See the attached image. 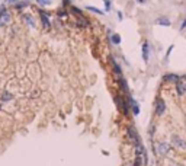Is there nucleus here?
<instances>
[{
	"label": "nucleus",
	"mask_w": 186,
	"mask_h": 166,
	"mask_svg": "<svg viewBox=\"0 0 186 166\" xmlns=\"http://www.w3.org/2000/svg\"><path fill=\"white\" fill-rule=\"evenodd\" d=\"M39 16H41V22H42V26L44 28H50L51 26V23H50V18H48V15L41 9L39 10Z\"/></svg>",
	"instance_id": "obj_1"
},
{
	"label": "nucleus",
	"mask_w": 186,
	"mask_h": 166,
	"mask_svg": "<svg viewBox=\"0 0 186 166\" xmlns=\"http://www.w3.org/2000/svg\"><path fill=\"white\" fill-rule=\"evenodd\" d=\"M141 51H143V60H144L146 63H149V60H150V45H149V42L147 41L143 44Z\"/></svg>",
	"instance_id": "obj_2"
},
{
	"label": "nucleus",
	"mask_w": 186,
	"mask_h": 166,
	"mask_svg": "<svg viewBox=\"0 0 186 166\" xmlns=\"http://www.w3.org/2000/svg\"><path fill=\"white\" fill-rule=\"evenodd\" d=\"M164 109H166L164 101H163V99H158L157 104H156V112H157V115H161V114L164 112Z\"/></svg>",
	"instance_id": "obj_3"
},
{
	"label": "nucleus",
	"mask_w": 186,
	"mask_h": 166,
	"mask_svg": "<svg viewBox=\"0 0 186 166\" xmlns=\"http://www.w3.org/2000/svg\"><path fill=\"white\" fill-rule=\"evenodd\" d=\"M109 60H111L112 66H113V72H115V74H116L118 77H119V76H122V70H121V67H119V64H118V63L115 61V58H113V57H111Z\"/></svg>",
	"instance_id": "obj_4"
},
{
	"label": "nucleus",
	"mask_w": 186,
	"mask_h": 166,
	"mask_svg": "<svg viewBox=\"0 0 186 166\" xmlns=\"http://www.w3.org/2000/svg\"><path fill=\"white\" fill-rule=\"evenodd\" d=\"M10 21V15H9V12H0V25H4V23H7Z\"/></svg>",
	"instance_id": "obj_5"
},
{
	"label": "nucleus",
	"mask_w": 186,
	"mask_h": 166,
	"mask_svg": "<svg viewBox=\"0 0 186 166\" xmlns=\"http://www.w3.org/2000/svg\"><path fill=\"white\" fill-rule=\"evenodd\" d=\"M163 79H164L166 82H175V83H178L180 80V77H179L178 74H172V73H170V74H166Z\"/></svg>",
	"instance_id": "obj_6"
},
{
	"label": "nucleus",
	"mask_w": 186,
	"mask_h": 166,
	"mask_svg": "<svg viewBox=\"0 0 186 166\" xmlns=\"http://www.w3.org/2000/svg\"><path fill=\"white\" fill-rule=\"evenodd\" d=\"M128 102H129V106L132 108V111H134V114L137 115L138 112H140V108H138V105H137V102L132 99V98H128Z\"/></svg>",
	"instance_id": "obj_7"
},
{
	"label": "nucleus",
	"mask_w": 186,
	"mask_h": 166,
	"mask_svg": "<svg viewBox=\"0 0 186 166\" xmlns=\"http://www.w3.org/2000/svg\"><path fill=\"white\" fill-rule=\"evenodd\" d=\"M156 23L161 25V26H170V21L167 18H158V19H156Z\"/></svg>",
	"instance_id": "obj_8"
},
{
	"label": "nucleus",
	"mask_w": 186,
	"mask_h": 166,
	"mask_svg": "<svg viewBox=\"0 0 186 166\" xmlns=\"http://www.w3.org/2000/svg\"><path fill=\"white\" fill-rule=\"evenodd\" d=\"M22 19L25 21V23H26V25H29V26H32V28L35 26V23H34V18H32V16H29V15H23V16H22Z\"/></svg>",
	"instance_id": "obj_9"
},
{
	"label": "nucleus",
	"mask_w": 186,
	"mask_h": 166,
	"mask_svg": "<svg viewBox=\"0 0 186 166\" xmlns=\"http://www.w3.org/2000/svg\"><path fill=\"white\" fill-rule=\"evenodd\" d=\"M118 83H119V86L124 89V92H128V84H127V80L124 79V76H119V77H118Z\"/></svg>",
	"instance_id": "obj_10"
},
{
	"label": "nucleus",
	"mask_w": 186,
	"mask_h": 166,
	"mask_svg": "<svg viewBox=\"0 0 186 166\" xmlns=\"http://www.w3.org/2000/svg\"><path fill=\"white\" fill-rule=\"evenodd\" d=\"M176 89H178V93H179V95H183V93L186 92L185 86H183V83L180 82V80H179V82L176 83Z\"/></svg>",
	"instance_id": "obj_11"
},
{
	"label": "nucleus",
	"mask_w": 186,
	"mask_h": 166,
	"mask_svg": "<svg viewBox=\"0 0 186 166\" xmlns=\"http://www.w3.org/2000/svg\"><path fill=\"white\" fill-rule=\"evenodd\" d=\"M111 42L113 45H119V42H121V37L118 35V34H112L111 35Z\"/></svg>",
	"instance_id": "obj_12"
},
{
	"label": "nucleus",
	"mask_w": 186,
	"mask_h": 166,
	"mask_svg": "<svg viewBox=\"0 0 186 166\" xmlns=\"http://www.w3.org/2000/svg\"><path fill=\"white\" fill-rule=\"evenodd\" d=\"M29 4V1H18L16 4H15V7L18 9V10H21V9H23V7H26Z\"/></svg>",
	"instance_id": "obj_13"
},
{
	"label": "nucleus",
	"mask_w": 186,
	"mask_h": 166,
	"mask_svg": "<svg viewBox=\"0 0 186 166\" xmlns=\"http://www.w3.org/2000/svg\"><path fill=\"white\" fill-rule=\"evenodd\" d=\"M87 10H90V12H93V13H99V15H103V12H102L100 9H98V7H93V6H87Z\"/></svg>",
	"instance_id": "obj_14"
},
{
	"label": "nucleus",
	"mask_w": 186,
	"mask_h": 166,
	"mask_svg": "<svg viewBox=\"0 0 186 166\" xmlns=\"http://www.w3.org/2000/svg\"><path fill=\"white\" fill-rule=\"evenodd\" d=\"M71 12L77 15V18H80V16H83V13H81V10L79 9V7H71Z\"/></svg>",
	"instance_id": "obj_15"
},
{
	"label": "nucleus",
	"mask_w": 186,
	"mask_h": 166,
	"mask_svg": "<svg viewBox=\"0 0 186 166\" xmlns=\"http://www.w3.org/2000/svg\"><path fill=\"white\" fill-rule=\"evenodd\" d=\"M12 98H13V96H12L10 93H3V95H1V99H3V101H10Z\"/></svg>",
	"instance_id": "obj_16"
},
{
	"label": "nucleus",
	"mask_w": 186,
	"mask_h": 166,
	"mask_svg": "<svg viewBox=\"0 0 186 166\" xmlns=\"http://www.w3.org/2000/svg\"><path fill=\"white\" fill-rule=\"evenodd\" d=\"M37 1L41 4V6H48V4H51V0H37Z\"/></svg>",
	"instance_id": "obj_17"
},
{
	"label": "nucleus",
	"mask_w": 186,
	"mask_h": 166,
	"mask_svg": "<svg viewBox=\"0 0 186 166\" xmlns=\"http://www.w3.org/2000/svg\"><path fill=\"white\" fill-rule=\"evenodd\" d=\"M103 1H105V9H106V10H111V1H109V0H103Z\"/></svg>",
	"instance_id": "obj_18"
},
{
	"label": "nucleus",
	"mask_w": 186,
	"mask_h": 166,
	"mask_svg": "<svg viewBox=\"0 0 186 166\" xmlns=\"http://www.w3.org/2000/svg\"><path fill=\"white\" fill-rule=\"evenodd\" d=\"M58 16H60V18H66V16H67V12H66V10H64V12L60 10V12H58Z\"/></svg>",
	"instance_id": "obj_19"
},
{
	"label": "nucleus",
	"mask_w": 186,
	"mask_h": 166,
	"mask_svg": "<svg viewBox=\"0 0 186 166\" xmlns=\"http://www.w3.org/2000/svg\"><path fill=\"white\" fill-rule=\"evenodd\" d=\"M172 50H173V45H170V47H169V50H167V52H166V60L169 58V55H170V52H172Z\"/></svg>",
	"instance_id": "obj_20"
},
{
	"label": "nucleus",
	"mask_w": 186,
	"mask_h": 166,
	"mask_svg": "<svg viewBox=\"0 0 186 166\" xmlns=\"http://www.w3.org/2000/svg\"><path fill=\"white\" fill-rule=\"evenodd\" d=\"M4 1H6V3H15V4L18 3V0H4Z\"/></svg>",
	"instance_id": "obj_21"
},
{
	"label": "nucleus",
	"mask_w": 186,
	"mask_h": 166,
	"mask_svg": "<svg viewBox=\"0 0 186 166\" xmlns=\"http://www.w3.org/2000/svg\"><path fill=\"white\" fill-rule=\"evenodd\" d=\"M185 28H186V19H185V21H183V23L180 25V29H185Z\"/></svg>",
	"instance_id": "obj_22"
},
{
	"label": "nucleus",
	"mask_w": 186,
	"mask_h": 166,
	"mask_svg": "<svg viewBox=\"0 0 186 166\" xmlns=\"http://www.w3.org/2000/svg\"><path fill=\"white\" fill-rule=\"evenodd\" d=\"M137 1H138V3H141V4H144V3H146L147 0H137Z\"/></svg>",
	"instance_id": "obj_23"
}]
</instances>
